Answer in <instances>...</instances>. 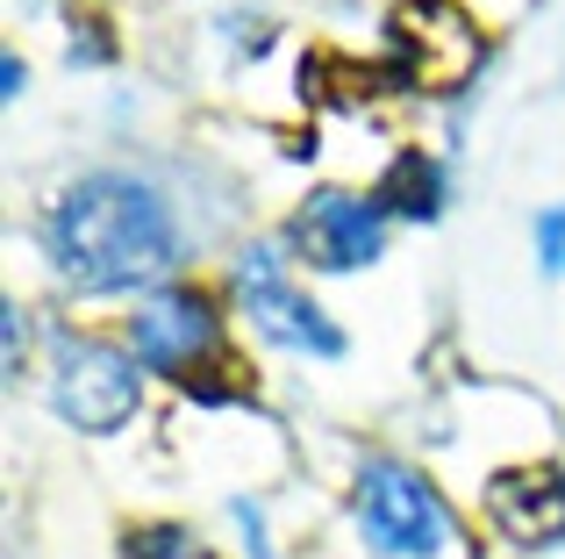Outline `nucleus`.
<instances>
[{
  "label": "nucleus",
  "instance_id": "f257e3e1",
  "mask_svg": "<svg viewBox=\"0 0 565 559\" xmlns=\"http://www.w3.org/2000/svg\"><path fill=\"white\" fill-rule=\"evenodd\" d=\"M57 259V280L79 294H115V287H143L180 266V223L172 209L129 172H94L79 180L43 223Z\"/></svg>",
  "mask_w": 565,
  "mask_h": 559
},
{
  "label": "nucleus",
  "instance_id": "f03ea898",
  "mask_svg": "<svg viewBox=\"0 0 565 559\" xmlns=\"http://www.w3.org/2000/svg\"><path fill=\"white\" fill-rule=\"evenodd\" d=\"M487 43L458 0H401L394 8V80L408 94H458L480 72Z\"/></svg>",
  "mask_w": 565,
  "mask_h": 559
},
{
  "label": "nucleus",
  "instance_id": "7ed1b4c3",
  "mask_svg": "<svg viewBox=\"0 0 565 559\" xmlns=\"http://www.w3.org/2000/svg\"><path fill=\"white\" fill-rule=\"evenodd\" d=\"M359 524L380 552L437 559L451 546V509L423 474H408L401 460H365L359 466Z\"/></svg>",
  "mask_w": 565,
  "mask_h": 559
},
{
  "label": "nucleus",
  "instance_id": "20e7f679",
  "mask_svg": "<svg viewBox=\"0 0 565 559\" xmlns=\"http://www.w3.org/2000/svg\"><path fill=\"white\" fill-rule=\"evenodd\" d=\"M51 402L79 431H122L137 416V351L65 337L57 345V373H51Z\"/></svg>",
  "mask_w": 565,
  "mask_h": 559
},
{
  "label": "nucleus",
  "instance_id": "39448f33",
  "mask_svg": "<svg viewBox=\"0 0 565 559\" xmlns=\"http://www.w3.org/2000/svg\"><path fill=\"white\" fill-rule=\"evenodd\" d=\"M236 294H244L250 323H258L273 345L316 351V359H337V351H344V330H337V323L322 316L308 294H294V280H287V266H279V252H265V244H250V252L236 259Z\"/></svg>",
  "mask_w": 565,
  "mask_h": 559
},
{
  "label": "nucleus",
  "instance_id": "423d86ee",
  "mask_svg": "<svg viewBox=\"0 0 565 559\" xmlns=\"http://www.w3.org/2000/svg\"><path fill=\"white\" fill-rule=\"evenodd\" d=\"M294 244L322 273L373 266L380 244H386V215H380V201H359V194H337L330 187V194H308V209L294 215Z\"/></svg>",
  "mask_w": 565,
  "mask_h": 559
},
{
  "label": "nucleus",
  "instance_id": "0eeeda50",
  "mask_svg": "<svg viewBox=\"0 0 565 559\" xmlns=\"http://www.w3.org/2000/svg\"><path fill=\"white\" fill-rule=\"evenodd\" d=\"M129 351H137V366L180 373L201 351H215V308L201 294H158L129 316Z\"/></svg>",
  "mask_w": 565,
  "mask_h": 559
},
{
  "label": "nucleus",
  "instance_id": "6e6552de",
  "mask_svg": "<svg viewBox=\"0 0 565 559\" xmlns=\"http://www.w3.org/2000/svg\"><path fill=\"white\" fill-rule=\"evenodd\" d=\"M487 517L515 546H558L565 538V474L558 466H509L487 488Z\"/></svg>",
  "mask_w": 565,
  "mask_h": 559
},
{
  "label": "nucleus",
  "instance_id": "1a4fd4ad",
  "mask_svg": "<svg viewBox=\"0 0 565 559\" xmlns=\"http://www.w3.org/2000/svg\"><path fill=\"white\" fill-rule=\"evenodd\" d=\"M373 201H386V209H401V215H437V166H429L423 151H401L394 166H386Z\"/></svg>",
  "mask_w": 565,
  "mask_h": 559
},
{
  "label": "nucleus",
  "instance_id": "9d476101",
  "mask_svg": "<svg viewBox=\"0 0 565 559\" xmlns=\"http://www.w3.org/2000/svg\"><path fill=\"white\" fill-rule=\"evenodd\" d=\"M122 559H201V546H193L180 524H151V531H129Z\"/></svg>",
  "mask_w": 565,
  "mask_h": 559
},
{
  "label": "nucleus",
  "instance_id": "9b49d317",
  "mask_svg": "<svg viewBox=\"0 0 565 559\" xmlns=\"http://www.w3.org/2000/svg\"><path fill=\"white\" fill-rule=\"evenodd\" d=\"M537 252H544V266L565 273V209H544L537 215Z\"/></svg>",
  "mask_w": 565,
  "mask_h": 559
},
{
  "label": "nucleus",
  "instance_id": "f8f14e48",
  "mask_svg": "<svg viewBox=\"0 0 565 559\" xmlns=\"http://www.w3.org/2000/svg\"><path fill=\"white\" fill-rule=\"evenodd\" d=\"M22 308H8V373H22Z\"/></svg>",
  "mask_w": 565,
  "mask_h": 559
}]
</instances>
